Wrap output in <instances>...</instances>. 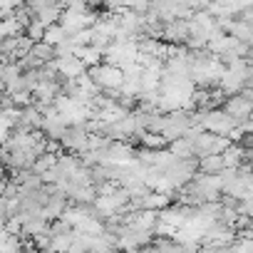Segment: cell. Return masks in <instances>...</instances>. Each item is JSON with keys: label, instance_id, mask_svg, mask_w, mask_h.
<instances>
[{"label": "cell", "instance_id": "obj_1", "mask_svg": "<svg viewBox=\"0 0 253 253\" xmlns=\"http://www.w3.org/2000/svg\"><path fill=\"white\" fill-rule=\"evenodd\" d=\"M87 77L99 87L102 94H107L112 99L117 97V89L122 87V80H124V75H122L119 67H112V65H104V62H99L97 67H89L87 70Z\"/></svg>", "mask_w": 253, "mask_h": 253}, {"label": "cell", "instance_id": "obj_4", "mask_svg": "<svg viewBox=\"0 0 253 253\" xmlns=\"http://www.w3.org/2000/svg\"><path fill=\"white\" fill-rule=\"evenodd\" d=\"M87 142H89V134H87V129H84V124H80V126H67L65 137L60 139L65 154H72V157L84 154V152H87Z\"/></svg>", "mask_w": 253, "mask_h": 253}, {"label": "cell", "instance_id": "obj_3", "mask_svg": "<svg viewBox=\"0 0 253 253\" xmlns=\"http://www.w3.org/2000/svg\"><path fill=\"white\" fill-rule=\"evenodd\" d=\"M228 144H231V142H228L226 137H216V134L201 132V134L196 137V142L191 144V149H194V159H204V157L223 154Z\"/></svg>", "mask_w": 253, "mask_h": 253}, {"label": "cell", "instance_id": "obj_9", "mask_svg": "<svg viewBox=\"0 0 253 253\" xmlns=\"http://www.w3.org/2000/svg\"><path fill=\"white\" fill-rule=\"evenodd\" d=\"M30 55H33L40 65H45V62H52V60H55V47H50V45H45V42H35L33 50H30Z\"/></svg>", "mask_w": 253, "mask_h": 253}, {"label": "cell", "instance_id": "obj_12", "mask_svg": "<svg viewBox=\"0 0 253 253\" xmlns=\"http://www.w3.org/2000/svg\"><path fill=\"white\" fill-rule=\"evenodd\" d=\"M20 253H38V251H35L33 246H23V251H20Z\"/></svg>", "mask_w": 253, "mask_h": 253}, {"label": "cell", "instance_id": "obj_5", "mask_svg": "<svg viewBox=\"0 0 253 253\" xmlns=\"http://www.w3.org/2000/svg\"><path fill=\"white\" fill-rule=\"evenodd\" d=\"M55 70H57V77L62 80H77L87 72V67L77 57H55Z\"/></svg>", "mask_w": 253, "mask_h": 253}, {"label": "cell", "instance_id": "obj_8", "mask_svg": "<svg viewBox=\"0 0 253 253\" xmlns=\"http://www.w3.org/2000/svg\"><path fill=\"white\" fill-rule=\"evenodd\" d=\"M65 40H67V33H65L60 25H50V28H45V35H42L40 42H45V45H50V47H57V45L65 42Z\"/></svg>", "mask_w": 253, "mask_h": 253}, {"label": "cell", "instance_id": "obj_10", "mask_svg": "<svg viewBox=\"0 0 253 253\" xmlns=\"http://www.w3.org/2000/svg\"><path fill=\"white\" fill-rule=\"evenodd\" d=\"M139 139H142V144H144L142 149H149V152L167 149V139H164V137H159V134H147V132H144Z\"/></svg>", "mask_w": 253, "mask_h": 253}, {"label": "cell", "instance_id": "obj_6", "mask_svg": "<svg viewBox=\"0 0 253 253\" xmlns=\"http://www.w3.org/2000/svg\"><path fill=\"white\" fill-rule=\"evenodd\" d=\"M72 57H77L87 70H89V67H97V65L102 62V52L94 50V47H89V45H84V47H75V55H72Z\"/></svg>", "mask_w": 253, "mask_h": 253}, {"label": "cell", "instance_id": "obj_7", "mask_svg": "<svg viewBox=\"0 0 253 253\" xmlns=\"http://www.w3.org/2000/svg\"><path fill=\"white\" fill-rule=\"evenodd\" d=\"M55 164H57V154H50V152H45V154H40L38 159H35V164H33V174L35 176H42V174H47L50 169H55Z\"/></svg>", "mask_w": 253, "mask_h": 253}, {"label": "cell", "instance_id": "obj_2", "mask_svg": "<svg viewBox=\"0 0 253 253\" xmlns=\"http://www.w3.org/2000/svg\"><path fill=\"white\" fill-rule=\"evenodd\" d=\"M251 97H253V92H251V87H243L238 94H233V97H226L223 99V112L236 122V124H241V122H248V117H251Z\"/></svg>", "mask_w": 253, "mask_h": 253}, {"label": "cell", "instance_id": "obj_11", "mask_svg": "<svg viewBox=\"0 0 253 253\" xmlns=\"http://www.w3.org/2000/svg\"><path fill=\"white\" fill-rule=\"evenodd\" d=\"M42 35H45V28H42L38 20H33V23L25 28V38H30L33 42H40V40H42Z\"/></svg>", "mask_w": 253, "mask_h": 253}]
</instances>
